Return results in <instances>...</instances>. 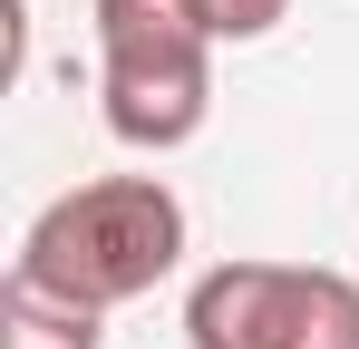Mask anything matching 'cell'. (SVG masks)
<instances>
[{
    "label": "cell",
    "instance_id": "3957f363",
    "mask_svg": "<svg viewBox=\"0 0 359 349\" xmlns=\"http://www.w3.org/2000/svg\"><path fill=\"white\" fill-rule=\"evenodd\" d=\"M97 107L117 146L165 156L184 136H204L214 116V49H146V58H97Z\"/></svg>",
    "mask_w": 359,
    "mask_h": 349
},
{
    "label": "cell",
    "instance_id": "6da1fadb",
    "mask_svg": "<svg viewBox=\"0 0 359 349\" xmlns=\"http://www.w3.org/2000/svg\"><path fill=\"white\" fill-rule=\"evenodd\" d=\"M184 262V204L165 174H97V184H68L39 224L20 233V282L59 291L78 310H117L136 291H156Z\"/></svg>",
    "mask_w": 359,
    "mask_h": 349
},
{
    "label": "cell",
    "instance_id": "5b68a950",
    "mask_svg": "<svg viewBox=\"0 0 359 349\" xmlns=\"http://www.w3.org/2000/svg\"><path fill=\"white\" fill-rule=\"evenodd\" d=\"M107 330H97V310H78V301H59V291L39 282H0V349H97Z\"/></svg>",
    "mask_w": 359,
    "mask_h": 349
},
{
    "label": "cell",
    "instance_id": "277c9868",
    "mask_svg": "<svg viewBox=\"0 0 359 349\" xmlns=\"http://www.w3.org/2000/svg\"><path fill=\"white\" fill-rule=\"evenodd\" d=\"M97 58H146V49H224L204 0H88Z\"/></svg>",
    "mask_w": 359,
    "mask_h": 349
},
{
    "label": "cell",
    "instance_id": "8992f818",
    "mask_svg": "<svg viewBox=\"0 0 359 349\" xmlns=\"http://www.w3.org/2000/svg\"><path fill=\"white\" fill-rule=\"evenodd\" d=\"M282 10H292V0H204L214 39H262V29H282Z\"/></svg>",
    "mask_w": 359,
    "mask_h": 349
},
{
    "label": "cell",
    "instance_id": "7a4b0ae2",
    "mask_svg": "<svg viewBox=\"0 0 359 349\" xmlns=\"http://www.w3.org/2000/svg\"><path fill=\"white\" fill-rule=\"evenodd\" d=\"M194 349H359V282L330 262H214L184 291Z\"/></svg>",
    "mask_w": 359,
    "mask_h": 349
}]
</instances>
